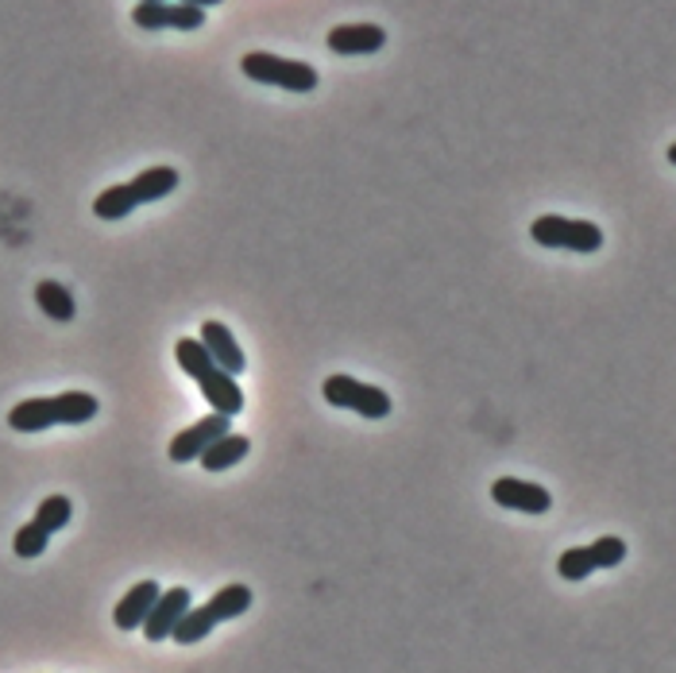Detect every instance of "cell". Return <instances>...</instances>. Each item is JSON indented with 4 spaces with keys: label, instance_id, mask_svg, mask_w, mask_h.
Wrapping results in <instances>:
<instances>
[{
    "label": "cell",
    "instance_id": "6da1fadb",
    "mask_svg": "<svg viewBox=\"0 0 676 673\" xmlns=\"http://www.w3.org/2000/svg\"><path fill=\"white\" fill-rule=\"evenodd\" d=\"M240 70H244V78L260 82V86H279V89H291V94H314L317 82H321L309 63L268 55V51H248L240 58Z\"/></svg>",
    "mask_w": 676,
    "mask_h": 673
},
{
    "label": "cell",
    "instance_id": "7a4b0ae2",
    "mask_svg": "<svg viewBox=\"0 0 676 673\" xmlns=\"http://www.w3.org/2000/svg\"><path fill=\"white\" fill-rule=\"evenodd\" d=\"M530 237L545 248H565V252H580V256H591L603 248V229L591 221H573V217H557V214H545L530 225Z\"/></svg>",
    "mask_w": 676,
    "mask_h": 673
},
{
    "label": "cell",
    "instance_id": "3957f363",
    "mask_svg": "<svg viewBox=\"0 0 676 673\" xmlns=\"http://www.w3.org/2000/svg\"><path fill=\"white\" fill-rule=\"evenodd\" d=\"M321 395L329 399V406H340V411H356L360 419H386L391 414V395L375 383H360L352 376H329L321 388Z\"/></svg>",
    "mask_w": 676,
    "mask_h": 673
},
{
    "label": "cell",
    "instance_id": "277c9868",
    "mask_svg": "<svg viewBox=\"0 0 676 673\" xmlns=\"http://www.w3.org/2000/svg\"><path fill=\"white\" fill-rule=\"evenodd\" d=\"M132 24L143 28V32H197L205 28V9H194V4H182V0H166V4H135L132 9Z\"/></svg>",
    "mask_w": 676,
    "mask_h": 673
},
{
    "label": "cell",
    "instance_id": "5b68a950",
    "mask_svg": "<svg viewBox=\"0 0 676 673\" xmlns=\"http://www.w3.org/2000/svg\"><path fill=\"white\" fill-rule=\"evenodd\" d=\"M232 430V419L229 414H217V411H209L205 419H197L194 426H186V430H178L174 434V442H171V460L174 465H186V460H197L201 457L205 449H209L217 437H225Z\"/></svg>",
    "mask_w": 676,
    "mask_h": 673
},
{
    "label": "cell",
    "instance_id": "8992f818",
    "mask_svg": "<svg viewBox=\"0 0 676 673\" xmlns=\"http://www.w3.org/2000/svg\"><path fill=\"white\" fill-rule=\"evenodd\" d=\"M491 499L506 511H522V515H545L553 508V496L534 480H519V476H499L491 484Z\"/></svg>",
    "mask_w": 676,
    "mask_h": 673
},
{
    "label": "cell",
    "instance_id": "52a82bcc",
    "mask_svg": "<svg viewBox=\"0 0 676 673\" xmlns=\"http://www.w3.org/2000/svg\"><path fill=\"white\" fill-rule=\"evenodd\" d=\"M189 608H194V604H189V588H182V585L178 588H163L159 600H155V608H151L148 619H143V634H148L151 642L171 639L174 623H178Z\"/></svg>",
    "mask_w": 676,
    "mask_h": 673
},
{
    "label": "cell",
    "instance_id": "ba28073f",
    "mask_svg": "<svg viewBox=\"0 0 676 673\" xmlns=\"http://www.w3.org/2000/svg\"><path fill=\"white\" fill-rule=\"evenodd\" d=\"M197 388H201L205 403H209V411L217 414H229V419H237L240 411H244V391H240L237 376H229L225 368H209L205 376H197Z\"/></svg>",
    "mask_w": 676,
    "mask_h": 673
},
{
    "label": "cell",
    "instance_id": "9c48e42d",
    "mask_svg": "<svg viewBox=\"0 0 676 673\" xmlns=\"http://www.w3.org/2000/svg\"><path fill=\"white\" fill-rule=\"evenodd\" d=\"M197 341H201L205 352L217 360V368H225L229 376H240L248 368L244 352H240L237 337H232V329L225 322H205L201 333H197Z\"/></svg>",
    "mask_w": 676,
    "mask_h": 673
},
{
    "label": "cell",
    "instance_id": "30bf717a",
    "mask_svg": "<svg viewBox=\"0 0 676 673\" xmlns=\"http://www.w3.org/2000/svg\"><path fill=\"white\" fill-rule=\"evenodd\" d=\"M383 47H386V32L379 24L329 28V51H337V55H379Z\"/></svg>",
    "mask_w": 676,
    "mask_h": 673
},
{
    "label": "cell",
    "instance_id": "8fae6325",
    "mask_svg": "<svg viewBox=\"0 0 676 673\" xmlns=\"http://www.w3.org/2000/svg\"><path fill=\"white\" fill-rule=\"evenodd\" d=\"M159 593H163V585H159V580H140V585L128 588V593L120 596L117 611H112V619H117L120 631H135V627H143L148 611L155 608Z\"/></svg>",
    "mask_w": 676,
    "mask_h": 673
},
{
    "label": "cell",
    "instance_id": "7c38bea8",
    "mask_svg": "<svg viewBox=\"0 0 676 673\" xmlns=\"http://www.w3.org/2000/svg\"><path fill=\"white\" fill-rule=\"evenodd\" d=\"M178 171L174 166H148V171H140V175L128 183V191H132L135 206H148V202H163L171 198L174 191H178Z\"/></svg>",
    "mask_w": 676,
    "mask_h": 673
},
{
    "label": "cell",
    "instance_id": "4fadbf2b",
    "mask_svg": "<svg viewBox=\"0 0 676 673\" xmlns=\"http://www.w3.org/2000/svg\"><path fill=\"white\" fill-rule=\"evenodd\" d=\"M9 426L20 430V434H40V430L58 426V406L55 395L47 399H24L9 411Z\"/></svg>",
    "mask_w": 676,
    "mask_h": 673
},
{
    "label": "cell",
    "instance_id": "5bb4252c",
    "mask_svg": "<svg viewBox=\"0 0 676 673\" xmlns=\"http://www.w3.org/2000/svg\"><path fill=\"white\" fill-rule=\"evenodd\" d=\"M248 453H252V442H248L244 434H232L229 430V434L217 437V442L197 457V465H201L205 473H225V468H232L237 460H244Z\"/></svg>",
    "mask_w": 676,
    "mask_h": 673
},
{
    "label": "cell",
    "instance_id": "9a60e30c",
    "mask_svg": "<svg viewBox=\"0 0 676 673\" xmlns=\"http://www.w3.org/2000/svg\"><path fill=\"white\" fill-rule=\"evenodd\" d=\"M35 306H40L51 322H74V314H78L74 294L66 291L63 283H55V279H43V283L35 286Z\"/></svg>",
    "mask_w": 676,
    "mask_h": 673
},
{
    "label": "cell",
    "instance_id": "2e32d148",
    "mask_svg": "<svg viewBox=\"0 0 676 673\" xmlns=\"http://www.w3.org/2000/svg\"><path fill=\"white\" fill-rule=\"evenodd\" d=\"M55 406L58 426H81V422L97 419V411H101V403L89 391H63V395H55Z\"/></svg>",
    "mask_w": 676,
    "mask_h": 673
},
{
    "label": "cell",
    "instance_id": "e0dca14e",
    "mask_svg": "<svg viewBox=\"0 0 676 673\" xmlns=\"http://www.w3.org/2000/svg\"><path fill=\"white\" fill-rule=\"evenodd\" d=\"M248 608H252V588L248 585H225V588H217L209 600V611L217 623H229V619L244 616Z\"/></svg>",
    "mask_w": 676,
    "mask_h": 673
},
{
    "label": "cell",
    "instance_id": "ac0fdd59",
    "mask_svg": "<svg viewBox=\"0 0 676 673\" xmlns=\"http://www.w3.org/2000/svg\"><path fill=\"white\" fill-rule=\"evenodd\" d=\"M212 627H217V619H212L209 604H201V608H189L186 616H182L178 623H174L171 639L178 642V647H194V642L209 639Z\"/></svg>",
    "mask_w": 676,
    "mask_h": 673
},
{
    "label": "cell",
    "instance_id": "d6986e66",
    "mask_svg": "<svg viewBox=\"0 0 676 673\" xmlns=\"http://www.w3.org/2000/svg\"><path fill=\"white\" fill-rule=\"evenodd\" d=\"M94 214L101 217V221H120V217L135 214V198H132V191H128V183H117V186H109V191L97 194Z\"/></svg>",
    "mask_w": 676,
    "mask_h": 673
},
{
    "label": "cell",
    "instance_id": "ffe728a7",
    "mask_svg": "<svg viewBox=\"0 0 676 673\" xmlns=\"http://www.w3.org/2000/svg\"><path fill=\"white\" fill-rule=\"evenodd\" d=\"M174 357H178V368L189 380H197V376H205L209 368H217V360L205 352V345L197 341V337H182V341L174 345Z\"/></svg>",
    "mask_w": 676,
    "mask_h": 673
},
{
    "label": "cell",
    "instance_id": "44dd1931",
    "mask_svg": "<svg viewBox=\"0 0 676 673\" xmlns=\"http://www.w3.org/2000/svg\"><path fill=\"white\" fill-rule=\"evenodd\" d=\"M70 519H74V503L66 496H47L40 503V511H35V523L43 527L47 534H55V531H63V527H70Z\"/></svg>",
    "mask_w": 676,
    "mask_h": 673
},
{
    "label": "cell",
    "instance_id": "7402d4cb",
    "mask_svg": "<svg viewBox=\"0 0 676 673\" xmlns=\"http://www.w3.org/2000/svg\"><path fill=\"white\" fill-rule=\"evenodd\" d=\"M557 573L565 580H588L591 573H596V562H591V550L588 546H576V550H565V554L557 557Z\"/></svg>",
    "mask_w": 676,
    "mask_h": 673
},
{
    "label": "cell",
    "instance_id": "603a6c76",
    "mask_svg": "<svg viewBox=\"0 0 676 673\" xmlns=\"http://www.w3.org/2000/svg\"><path fill=\"white\" fill-rule=\"evenodd\" d=\"M591 562H596V569H619L622 562H626V542L614 539V534H603V539L591 542Z\"/></svg>",
    "mask_w": 676,
    "mask_h": 673
},
{
    "label": "cell",
    "instance_id": "cb8c5ba5",
    "mask_svg": "<svg viewBox=\"0 0 676 673\" xmlns=\"http://www.w3.org/2000/svg\"><path fill=\"white\" fill-rule=\"evenodd\" d=\"M47 542H51V534L32 519V523H24L17 531V539H12V550H17V557H40V554H47Z\"/></svg>",
    "mask_w": 676,
    "mask_h": 673
},
{
    "label": "cell",
    "instance_id": "d4e9b609",
    "mask_svg": "<svg viewBox=\"0 0 676 673\" xmlns=\"http://www.w3.org/2000/svg\"><path fill=\"white\" fill-rule=\"evenodd\" d=\"M182 4H194V9H217L225 0H182Z\"/></svg>",
    "mask_w": 676,
    "mask_h": 673
},
{
    "label": "cell",
    "instance_id": "484cf974",
    "mask_svg": "<svg viewBox=\"0 0 676 673\" xmlns=\"http://www.w3.org/2000/svg\"><path fill=\"white\" fill-rule=\"evenodd\" d=\"M668 163L676 166V143H668Z\"/></svg>",
    "mask_w": 676,
    "mask_h": 673
},
{
    "label": "cell",
    "instance_id": "4316f807",
    "mask_svg": "<svg viewBox=\"0 0 676 673\" xmlns=\"http://www.w3.org/2000/svg\"><path fill=\"white\" fill-rule=\"evenodd\" d=\"M140 4H166V0H140Z\"/></svg>",
    "mask_w": 676,
    "mask_h": 673
}]
</instances>
